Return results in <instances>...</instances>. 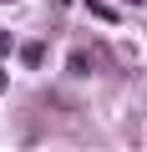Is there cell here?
Returning <instances> with one entry per match:
<instances>
[{
  "label": "cell",
  "instance_id": "obj_1",
  "mask_svg": "<svg viewBox=\"0 0 147 152\" xmlns=\"http://www.w3.org/2000/svg\"><path fill=\"white\" fill-rule=\"evenodd\" d=\"M0 91H5V71H0Z\"/></svg>",
  "mask_w": 147,
  "mask_h": 152
}]
</instances>
